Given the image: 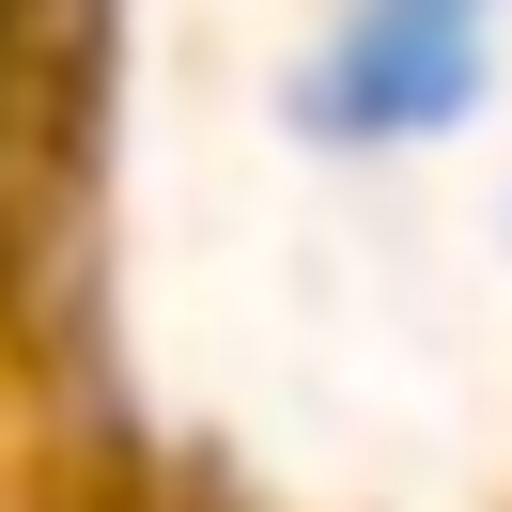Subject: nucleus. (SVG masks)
Segmentation results:
<instances>
[{
	"instance_id": "1",
	"label": "nucleus",
	"mask_w": 512,
	"mask_h": 512,
	"mask_svg": "<svg viewBox=\"0 0 512 512\" xmlns=\"http://www.w3.org/2000/svg\"><path fill=\"white\" fill-rule=\"evenodd\" d=\"M481 109H497V0H326V32L280 78V125L342 171L435 156Z\"/></svg>"
},
{
	"instance_id": "2",
	"label": "nucleus",
	"mask_w": 512,
	"mask_h": 512,
	"mask_svg": "<svg viewBox=\"0 0 512 512\" xmlns=\"http://www.w3.org/2000/svg\"><path fill=\"white\" fill-rule=\"evenodd\" d=\"M0 187H16V0H0Z\"/></svg>"
}]
</instances>
